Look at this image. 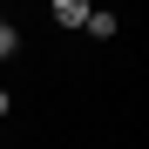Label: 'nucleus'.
<instances>
[{
	"instance_id": "f257e3e1",
	"label": "nucleus",
	"mask_w": 149,
	"mask_h": 149,
	"mask_svg": "<svg viewBox=\"0 0 149 149\" xmlns=\"http://www.w3.org/2000/svg\"><path fill=\"white\" fill-rule=\"evenodd\" d=\"M81 27H88V34H95V41H109V34H115V27H122V20H115V14H109V7H88V20H81Z\"/></svg>"
},
{
	"instance_id": "f03ea898",
	"label": "nucleus",
	"mask_w": 149,
	"mask_h": 149,
	"mask_svg": "<svg viewBox=\"0 0 149 149\" xmlns=\"http://www.w3.org/2000/svg\"><path fill=\"white\" fill-rule=\"evenodd\" d=\"M81 20H88L81 0H54V27H81Z\"/></svg>"
},
{
	"instance_id": "7ed1b4c3",
	"label": "nucleus",
	"mask_w": 149,
	"mask_h": 149,
	"mask_svg": "<svg viewBox=\"0 0 149 149\" xmlns=\"http://www.w3.org/2000/svg\"><path fill=\"white\" fill-rule=\"evenodd\" d=\"M14 47H20V34H14V20H7V14H0V61H7V54H14Z\"/></svg>"
},
{
	"instance_id": "20e7f679",
	"label": "nucleus",
	"mask_w": 149,
	"mask_h": 149,
	"mask_svg": "<svg viewBox=\"0 0 149 149\" xmlns=\"http://www.w3.org/2000/svg\"><path fill=\"white\" fill-rule=\"evenodd\" d=\"M0 115H7V88H0Z\"/></svg>"
}]
</instances>
